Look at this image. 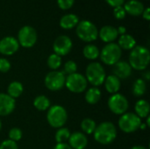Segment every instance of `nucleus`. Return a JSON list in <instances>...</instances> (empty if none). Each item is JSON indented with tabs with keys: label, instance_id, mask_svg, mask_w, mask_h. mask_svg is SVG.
<instances>
[{
	"label": "nucleus",
	"instance_id": "f257e3e1",
	"mask_svg": "<svg viewBox=\"0 0 150 149\" xmlns=\"http://www.w3.org/2000/svg\"><path fill=\"white\" fill-rule=\"evenodd\" d=\"M150 62V52L148 47L136 45L129 54L128 63L133 69L143 71L147 69Z\"/></svg>",
	"mask_w": 150,
	"mask_h": 149
},
{
	"label": "nucleus",
	"instance_id": "f03ea898",
	"mask_svg": "<svg viewBox=\"0 0 150 149\" xmlns=\"http://www.w3.org/2000/svg\"><path fill=\"white\" fill-rule=\"evenodd\" d=\"M117 128L110 121H104L97 126L93 136L94 140L101 145H109L117 138Z\"/></svg>",
	"mask_w": 150,
	"mask_h": 149
},
{
	"label": "nucleus",
	"instance_id": "7ed1b4c3",
	"mask_svg": "<svg viewBox=\"0 0 150 149\" xmlns=\"http://www.w3.org/2000/svg\"><path fill=\"white\" fill-rule=\"evenodd\" d=\"M84 76L88 83L92 85V87H99L104 83L106 73L101 63L92 61L87 65Z\"/></svg>",
	"mask_w": 150,
	"mask_h": 149
},
{
	"label": "nucleus",
	"instance_id": "20e7f679",
	"mask_svg": "<svg viewBox=\"0 0 150 149\" xmlns=\"http://www.w3.org/2000/svg\"><path fill=\"white\" fill-rule=\"evenodd\" d=\"M47 120L53 128L58 129L63 127L68 120V112L66 109L60 105H51L47 110Z\"/></svg>",
	"mask_w": 150,
	"mask_h": 149
},
{
	"label": "nucleus",
	"instance_id": "39448f33",
	"mask_svg": "<svg viewBox=\"0 0 150 149\" xmlns=\"http://www.w3.org/2000/svg\"><path fill=\"white\" fill-rule=\"evenodd\" d=\"M77 37L84 42H92L98 38V29L90 20H81L76 26Z\"/></svg>",
	"mask_w": 150,
	"mask_h": 149
},
{
	"label": "nucleus",
	"instance_id": "423d86ee",
	"mask_svg": "<svg viewBox=\"0 0 150 149\" xmlns=\"http://www.w3.org/2000/svg\"><path fill=\"white\" fill-rule=\"evenodd\" d=\"M122 56V50L115 42L106 44L100 51L99 58L101 61L108 66H113Z\"/></svg>",
	"mask_w": 150,
	"mask_h": 149
},
{
	"label": "nucleus",
	"instance_id": "0eeeda50",
	"mask_svg": "<svg viewBox=\"0 0 150 149\" xmlns=\"http://www.w3.org/2000/svg\"><path fill=\"white\" fill-rule=\"evenodd\" d=\"M142 119H140L134 112H127L120 115L118 126L119 128L125 133H133L140 129L142 125Z\"/></svg>",
	"mask_w": 150,
	"mask_h": 149
},
{
	"label": "nucleus",
	"instance_id": "6e6552de",
	"mask_svg": "<svg viewBox=\"0 0 150 149\" xmlns=\"http://www.w3.org/2000/svg\"><path fill=\"white\" fill-rule=\"evenodd\" d=\"M65 86L69 91L75 94H79L85 92L87 90L88 82L83 75L76 72L66 76Z\"/></svg>",
	"mask_w": 150,
	"mask_h": 149
},
{
	"label": "nucleus",
	"instance_id": "1a4fd4ad",
	"mask_svg": "<svg viewBox=\"0 0 150 149\" xmlns=\"http://www.w3.org/2000/svg\"><path fill=\"white\" fill-rule=\"evenodd\" d=\"M17 40L19 46L25 48H31L36 44L38 34L36 30L33 26L24 25L19 29Z\"/></svg>",
	"mask_w": 150,
	"mask_h": 149
},
{
	"label": "nucleus",
	"instance_id": "9d476101",
	"mask_svg": "<svg viewBox=\"0 0 150 149\" xmlns=\"http://www.w3.org/2000/svg\"><path fill=\"white\" fill-rule=\"evenodd\" d=\"M107 105L109 110L113 114L120 116L127 112L129 108V102L124 95L116 93L111 95V97L108 98Z\"/></svg>",
	"mask_w": 150,
	"mask_h": 149
},
{
	"label": "nucleus",
	"instance_id": "9b49d317",
	"mask_svg": "<svg viewBox=\"0 0 150 149\" xmlns=\"http://www.w3.org/2000/svg\"><path fill=\"white\" fill-rule=\"evenodd\" d=\"M66 76L62 71L52 70L47 74L44 79L45 86L51 91H59L65 86Z\"/></svg>",
	"mask_w": 150,
	"mask_h": 149
},
{
	"label": "nucleus",
	"instance_id": "f8f14e48",
	"mask_svg": "<svg viewBox=\"0 0 150 149\" xmlns=\"http://www.w3.org/2000/svg\"><path fill=\"white\" fill-rule=\"evenodd\" d=\"M73 47L72 40L67 35H60L58 36L53 44L54 53L59 56H65L71 51Z\"/></svg>",
	"mask_w": 150,
	"mask_h": 149
},
{
	"label": "nucleus",
	"instance_id": "ddd939ff",
	"mask_svg": "<svg viewBox=\"0 0 150 149\" xmlns=\"http://www.w3.org/2000/svg\"><path fill=\"white\" fill-rule=\"evenodd\" d=\"M19 44L17 38L13 36H5L0 40V54L5 56H11L18 52Z\"/></svg>",
	"mask_w": 150,
	"mask_h": 149
},
{
	"label": "nucleus",
	"instance_id": "4468645a",
	"mask_svg": "<svg viewBox=\"0 0 150 149\" xmlns=\"http://www.w3.org/2000/svg\"><path fill=\"white\" fill-rule=\"evenodd\" d=\"M16 108V100L6 93H0V116L11 114Z\"/></svg>",
	"mask_w": 150,
	"mask_h": 149
},
{
	"label": "nucleus",
	"instance_id": "2eb2a0df",
	"mask_svg": "<svg viewBox=\"0 0 150 149\" xmlns=\"http://www.w3.org/2000/svg\"><path fill=\"white\" fill-rule=\"evenodd\" d=\"M133 68L127 61H119L112 68V75L117 76L120 80H126L131 76Z\"/></svg>",
	"mask_w": 150,
	"mask_h": 149
},
{
	"label": "nucleus",
	"instance_id": "dca6fc26",
	"mask_svg": "<svg viewBox=\"0 0 150 149\" xmlns=\"http://www.w3.org/2000/svg\"><path fill=\"white\" fill-rule=\"evenodd\" d=\"M119 37V33L117 31V28L112 25H104L101 27L100 30H98V38L100 40L108 44L114 42Z\"/></svg>",
	"mask_w": 150,
	"mask_h": 149
},
{
	"label": "nucleus",
	"instance_id": "f3484780",
	"mask_svg": "<svg viewBox=\"0 0 150 149\" xmlns=\"http://www.w3.org/2000/svg\"><path fill=\"white\" fill-rule=\"evenodd\" d=\"M69 145L72 149H85L88 146V138L82 132H75L70 134Z\"/></svg>",
	"mask_w": 150,
	"mask_h": 149
},
{
	"label": "nucleus",
	"instance_id": "a211bd4d",
	"mask_svg": "<svg viewBox=\"0 0 150 149\" xmlns=\"http://www.w3.org/2000/svg\"><path fill=\"white\" fill-rule=\"evenodd\" d=\"M127 14H129L131 16H141L145 9L144 4L139 1V0H129L126 3H124L123 5Z\"/></svg>",
	"mask_w": 150,
	"mask_h": 149
},
{
	"label": "nucleus",
	"instance_id": "6ab92c4d",
	"mask_svg": "<svg viewBox=\"0 0 150 149\" xmlns=\"http://www.w3.org/2000/svg\"><path fill=\"white\" fill-rule=\"evenodd\" d=\"M103 84L105 85V90L108 93H110L111 95L118 93L120 90V87H121L120 80L117 76H115L114 75L106 76Z\"/></svg>",
	"mask_w": 150,
	"mask_h": 149
},
{
	"label": "nucleus",
	"instance_id": "aec40b11",
	"mask_svg": "<svg viewBox=\"0 0 150 149\" xmlns=\"http://www.w3.org/2000/svg\"><path fill=\"white\" fill-rule=\"evenodd\" d=\"M79 21L80 19L77 15L74 13H68V14L63 15L60 18L59 25L64 30H70L76 27L77 24L79 23Z\"/></svg>",
	"mask_w": 150,
	"mask_h": 149
},
{
	"label": "nucleus",
	"instance_id": "412c9836",
	"mask_svg": "<svg viewBox=\"0 0 150 149\" xmlns=\"http://www.w3.org/2000/svg\"><path fill=\"white\" fill-rule=\"evenodd\" d=\"M135 114L140 119H145L149 116L150 105L149 103L145 99H139L134 105Z\"/></svg>",
	"mask_w": 150,
	"mask_h": 149
},
{
	"label": "nucleus",
	"instance_id": "4be33fe9",
	"mask_svg": "<svg viewBox=\"0 0 150 149\" xmlns=\"http://www.w3.org/2000/svg\"><path fill=\"white\" fill-rule=\"evenodd\" d=\"M102 93L98 87H91L85 90L84 99L89 105H96L101 99Z\"/></svg>",
	"mask_w": 150,
	"mask_h": 149
},
{
	"label": "nucleus",
	"instance_id": "5701e85b",
	"mask_svg": "<svg viewBox=\"0 0 150 149\" xmlns=\"http://www.w3.org/2000/svg\"><path fill=\"white\" fill-rule=\"evenodd\" d=\"M117 44L121 48V50H130L131 51L136 46V40L131 34L125 33V34L120 36Z\"/></svg>",
	"mask_w": 150,
	"mask_h": 149
},
{
	"label": "nucleus",
	"instance_id": "b1692460",
	"mask_svg": "<svg viewBox=\"0 0 150 149\" xmlns=\"http://www.w3.org/2000/svg\"><path fill=\"white\" fill-rule=\"evenodd\" d=\"M23 91H24L23 84L18 81H13L8 85L6 94H8L11 97L16 100V98L19 97L22 95Z\"/></svg>",
	"mask_w": 150,
	"mask_h": 149
},
{
	"label": "nucleus",
	"instance_id": "393cba45",
	"mask_svg": "<svg viewBox=\"0 0 150 149\" xmlns=\"http://www.w3.org/2000/svg\"><path fill=\"white\" fill-rule=\"evenodd\" d=\"M83 54L84 58L90 61H95L99 58L100 50L94 44H87L83 49Z\"/></svg>",
	"mask_w": 150,
	"mask_h": 149
},
{
	"label": "nucleus",
	"instance_id": "a878e982",
	"mask_svg": "<svg viewBox=\"0 0 150 149\" xmlns=\"http://www.w3.org/2000/svg\"><path fill=\"white\" fill-rule=\"evenodd\" d=\"M33 106L38 111L45 112L47 111L51 106V102L47 97L44 95H40L33 99Z\"/></svg>",
	"mask_w": 150,
	"mask_h": 149
},
{
	"label": "nucleus",
	"instance_id": "bb28decb",
	"mask_svg": "<svg viewBox=\"0 0 150 149\" xmlns=\"http://www.w3.org/2000/svg\"><path fill=\"white\" fill-rule=\"evenodd\" d=\"M147 91V83L145 80H143L142 78H139L136 79L134 83H133V87H132V92L133 95L134 97H142Z\"/></svg>",
	"mask_w": 150,
	"mask_h": 149
},
{
	"label": "nucleus",
	"instance_id": "cd10ccee",
	"mask_svg": "<svg viewBox=\"0 0 150 149\" xmlns=\"http://www.w3.org/2000/svg\"><path fill=\"white\" fill-rule=\"evenodd\" d=\"M81 129H82V133H83L85 135H91L93 134L96 127H97V124L96 122L91 119V118H85L82 120L81 124H80Z\"/></svg>",
	"mask_w": 150,
	"mask_h": 149
},
{
	"label": "nucleus",
	"instance_id": "c85d7f7f",
	"mask_svg": "<svg viewBox=\"0 0 150 149\" xmlns=\"http://www.w3.org/2000/svg\"><path fill=\"white\" fill-rule=\"evenodd\" d=\"M71 133L69 131V129H68L67 127H61L58 128L55 135H54V139L56 143H66V141H69V136H70Z\"/></svg>",
	"mask_w": 150,
	"mask_h": 149
},
{
	"label": "nucleus",
	"instance_id": "c756f323",
	"mask_svg": "<svg viewBox=\"0 0 150 149\" xmlns=\"http://www.w3.org/2000/svg\"><path fill=\"white\" fill-rule=\"evenodd\" d=\"M47 66L51 70H58V68L62 66V57L57 55L56 54H51L47 61Z\"/></svg>",
	"mask_w": 150,
	"mask_h": 149
},
{
	"label": "nucleus",
	"instance_id": "7c9ffc66",
	"mask_svg": "<svg viewBox=\"0 0 150 149\" xmlns=\"http://www.w3.org/2000/svg\"><path fill=\"white\" fill-rule=\"evenodd\" d=\"M77 71V64L74 61H68L63 65V73L65 75H72L74 73H76Z\"/></svg>",
	"mask_w": 150,
	"mask_h": 149
},
{
	"label": "nucleus",
	"instance_id": "2f4dec72",
	"mask_svg": "<svg viewBox=\"0 0 150 149\" xmlns=\"http://www.w3.org/2000/svg\"><path fill=\"white\" fill-rule=\"evenodd\" d=\"M23 136V133L21 131L20 128L18 127H12L11 129H10L9 133H8V138L9 140L18 142L22 139Z\"/></svg>",
	"mask_w": 150,
	"mask_h": 149
},
{
	"label": "nucleus",
	"instance_id": "473e14b6",
	"mask_svg": "<svg viewBox=\"0 0 150 149\" xmlns=\"http://www.w3.org/2000/svg\"><path fill=\"white\" fill-rule=\"evenodd\" d=\"M113 16L116 19H119V20H121V19H124L127 16V12L122 6H118V7H115L113 8Z\"/></svg>",
	"mask_w": 150,
	"mask_h": 149
},
{
	"label": "nucleus",
	"instance_id": "72a5a7b5",
	"mask_svg": "<svg viewBox=\"0 0 150 149\" xmlns=\"http://www.w3.org/2000/svg\"><path fill=\"white\" fill-rule=\"evenodd\" d=\"M75 4V0H57V5L62 10H69Z\"/></svg>",
	"mask_w": 150,
	"mask_h": 149
},
{
	"label": "nucleus",
	"instance_id": "f704fd0d",
	"mask_svg": "<svg viewBox=\"0 0 150 149\" xmlns=\"http://www.w3.org/2000/svg\"><path fill=\"white\" fill-rule=\"evenodd\" d=\"M0 149H18V146L17 142L7 139L1 142Z\"/></svg>",
	"mask_w": 150,
	"mask_h": 149
},
{
	"label": "nucleus",
	"instance_id": "c9c22d12",
	"mask_svg": "<svg viewBox=\"0 0 150 149\" xmlns=\"http://www.w3.org/2000/svg\"><path fill=\"white\" fill-rule=\"evenodd\" d=\"M11 62L6 58H0V72L7 73L11 69Z\"/></svg>",
	"mask_w": 150,
	"mask_h": 149
},
{
	"label": "nucleus",
	"instance_id": "e433bc0d",
	"mask_svg": "<svg viewBox=\"0 0 150 149\" xmlns=\"http://www.w3.org/2000/svg\"><path fill=\"white\" fill-rule=\"evenodd\" d=\"M105 2L112 8H115L118 6H122L125 3V0H105Z\"/></svg>",
	"mask_w": 150,
	"mask_h": 149
},
{
	"label": "nucleus",
	"instance_id": "4c0bfd02",
	"mask_svg": "<svg viewBox=\"0 0 150 149\" xmlns=\"http://www.w3.org/2000/svg\"><path fill=\"white\" fill-rule=\"evenodd\" d=\"M142 18L147 20V21H149L150 20V8L149 7H147L144 9L143 12H142Z\"/></svg>",
	"mask_w": 150,
	"mask_h": 149
},
{
	"label": "nucleus",
	"instance_id": "58836bf2",
	"mask_svg": "<svg viewBox=\"0 0 150 149\" xmlns=\"http://www.w3.org/2000/svg\"><path fill=\"white\" fill-rule=\"evenodd\" d=\"M54 149H72L68 143H56Z\"/></svg>",
	"mask_w": 150,
	"mask_h": 149
},
{
	"label": "nucleus",
	"instance_id": "ea45409f",
	"mask_svg": "<svg viewBox=\"0 0 150 149\" xmlns=\"http://www.w3.org/2000/svg\"><path fill=\"white\" fill-rule=\"evenodd\" d=\"M117 31H118L119 35H123V34L127 33V28L125 26H123V25H120V27H118Z\"/></svg>",
	"mask_w": 150,
	"mask_h": 149
},
{
	"label": "nucleus",
	"instance_id": "a19ab883",
	"mask_svg": "<svg viewBox=\"0 0 150 149\" xmlns=\"http://www.w3.org/2000/svg\"><path fill=\"white\" fill-rule=\"evenodd\" d=\"M143 80H145V81H148V80H149V78H150V74H149V71H147L144 75H143Z\"/></svg>",
	"mask_w": 150,
	"mask_h": 149
},
{
	"label": "nucleus",
	"instance_id": "79ce46f5",
	"mask_svg": "<svg viewBox=\"0 0 150 149\" xmlns=\"http://www.w3.org/2000/svg\"><path fill=\"white\" fill-rule=\"evenodd\" d=\"M130 149H149L148 148L144 147V146H141V145H137V146H134L133 148Z\"/></svg>",
	"mask_w": 150,
	"mask_h": 149
},
{
	"label": "nucleus",
	"instance_id": "37998d69",
	"mask_svg": "<svg viewBox=\"0 0 150 149\" xmlns=\"http://www.w3.org/2000/svg\"><path fill=\"white\" fill-rule=\"evenodd\" d=\"M146 126H148V127H149L150 126V117L149 116V117H147V121H146Z\"/></svg>",
	"mask_w": 150,
	"mask_h": 149
},
{
	"label": "nucleus",
	"instance_id": "c03bdc74",
	"mask_svg": "<svg viewBox=\"0 0 150 149\" xmlns=\"http://www.w3.org/2000/svg\"><path fill=\"white\" fill-rule=\"evenodd\" d=\"M1 129H2V121L0 119V131H1Z\"/></svg>",
	"mask_w": 150,
	"mask_h": 149
}]
</instances>
